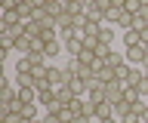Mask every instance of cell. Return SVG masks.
I'll use <instances>...</instances> for the list:
<instances>
[{"label": "cell", "instance_id": "cell-26", "mask_svg": "<svg viewBox=\"0 0 148 123\" xmlns=\"http://www.w3.org/2000/svg\"><path fill=\"white\" fill-rule=\"evenodd\" d=\"M139 123H142V120H139Z\"/></svg>", "mask_w": 148, "mask_h": 123}, {"label": "cell", "instance_id": "cell-11", "mask_svg": "<svg viewBox=\"0 0 148 123\" xmlns=\"http://www.w3.org/2000/svg\"><path fill=\"white\" fill-rule=\"evenodd\" d=\"M56 99H59V102H62V105H71L74 99H77V95L71 92V86L65 83V86H59V89H56Z\"/></svg>", "mask_w": 148, "mask_h": 123}, {"label": "cell", "instance_id": "cell-13", "mask_svg": "<svg viewBox=\"0 0 148 123\" xmlns=\"http://www.w3.org/2000/svg\"><path fill=\"white\" fill-rule=\"evenodd\" d=\"M77 62H80L83 68H92L96 62H99V56H96V49H83L80 56H77Z\"/></svg>", "mask_w": 148, "mask_h": 123}, {"label": "cell", "instance_id": "cell-20", "mask_svg": "<svg viewBox=\"0 0 148 123\" xmlns=\"http://www.w3.org/2000/svg\"><path fill=\"white\" fill-rule=\"evenodd\" d=\"M43 123H62V117H59V114H49V111H43Z\"/></svg>", "mask_w": 148, "mask_h": 123}, {"label": "cell", "instance_id": "cell-16", "mask_svg": "<svg viewBox=\"0 0 148 123\" xmlns=\"http://www.w3.org/2000/svg\"><path fill=\"white\" fill-rule=\"evenodd\" d=\"M83 74V65L77 62V58H68V65H65V77H77Z\"/></svg>", "mask_w": 148, "mask_h": 123}, {"label": "cell", "instance_id": "cell-18", "mask_svg": "<svg viewBox=\"0 0 148 123\" xmlns=\"http://www.w3.org/2000/svg\"><path fill=\"white\" fill-rule=\"evenodd\" d=\"M145 111H148V99H136V102H133V114L142 120V114H145Z\"/></svg>", "mask_w": 148, "mask_h": 123}, {"label": "cell", "instance_id": "cell-14", "mask_svg": "<svg viewBox=\"0 0 148 123\" xmlns=\"http://www.w3.org/2000/svg\"><path fill=\"white\" fill-rule=\"evenodd\" d=\"M130 114H133V105H130V102H117V105H114V117H117L120 123L127 120Z\"/></svg>", "mask_w": 148, "mask_h": 123}, {"label": "cell", "instance_id": "cell-4", "mask_svg": "<svg viewBox=\"0 0 148 123\" xmlns=\"http://www.w3.org/2000/svg\"><path fill=\"white\" fill-rule=\"evenodd\" d=\"M130 46H142V31L139 28H127L123 31V49H130Z\"/></svg>", "mask_w": 148, "mask_h": 123}, {"label": "cell", "instance_id": "cell-23", "mask_svg": "<svg viewBox=\"0 0 148 123\" xmlns=\"http://www.w3.org/2000/svg\"><path fill=\"white\" fill-rule=\"evenodd\" d=\"M62 3H65V10H68V6H74V3H77V0H62Z\"/></svg>", "mask_w": 148, "mask_h": 123}, {"label": "cell", "instance_id": "cell-3", "mask_svg": "<svg viewBox=\"0 0 148 123\" xmlns=\"http://www.w3.org/2000/svg\"><path fill=\"white\" fill-rule=\"evenodd\" d=\"M123 52H127V62H130V65H139V68H142V62H145V56H148L145 46H130V49H123Z\"/></svg>", "mask_w": 148, "mask_h": 123}, {"label": "cell", "instance_id": "cell-24", "mask_svg": "<svg viewBox=\"0 0 148 123\" xmlns=\"http://www.w3.org/2000/svg\"><path fill=\"white\" fill-rule=\"evenodd\" d=\"M142 71H148V56H145V62H142Z\"/></svg>", "mask_w": 148, "mask_h": 123}, {"label": "cell", "instance_id": "cell-1", "mask_svg": "<svg viewBox=\"0 0 148 123\" xmlns=\"http://www.w3.org/2000/svg\"><path fill=\"white\" fill-rule=\"evenodd\" d=\"M68 86H71V92L77 95V99H83V95L90 92V80H86V77H68Z\"/></svg>", "mask_w": 148, "mask_h": 123}, {"label": "cell", "instance_id": "cell-7", "mask_svg": "<svg viewBox=\"0 0 148 123\" xmlns=\"http://www.w3.org/2000/svg\"><path fill=\"white\" fill-rule=\"evenodd\" d=\"M102 62H105V65H108V68H120V65H123V62H127V52H117V49H111L108 56L102 58Z\"/></svg>", "mask_w": 148, "mask_h": 123}, {"label": "cell", "instance_id": "cell-22", "mask_svg": "<svg viewBox=\"0 0 148 123\" xmlns=\"http://www.w3.org/2000/svg\"><path fill=\"white\" fill-rule=\"evenodd\" d=\"M142 43H148V25L142 28Z\"/></svg>", "mask_w": 148, "mask_h": 123}, {"label": "cell", "instance_id": "cell-2", "mask_svg": "<svg viewBox=\"0 0 148 123\" xmlns=\"http://www.w3.org/2000/svg\"><path fill=\"white\" fill-rule=\"evenodd\" d=\"M105 99H108L111 105L123 102V83H120V80H117V83H108V86H105Z\"/></svg>", "mask_w": 148, "mask_h": 123}, {"label": "cell", "instance_id": "cell-10", "mask_svg": "<svg viewBox=\"0 0 148 123\" xmlns=\"http://www.w3.org/2000/svg\"><path fill=\"white\" fill-rule=\"evenodd\" d=\"M34 49V40L28 37V34H22V37H16V52H22V56H28Z\"/></svg>", "mask_w": 148, "mask_h": 123}, {"label": "cell", "instance_id": "cell-6", "mask_svg": "<svg viewBox=\"0 0 148 123\" xmlns=\"http://www.w3.org/2000/svg\"><path fill=\"white\" fill-rule=\"evenodd\" d=\"M83 16H86V19H90L92 25H105V12H102L99 6H96V3H90V6L83 10Z\"/></svg>", "mask_w": 148, "mask_h": 123}, {"label": "cell", "instance_id": "cell-21", "mask_svg": "<svg viewBox=\"0 0 148 123\" xmlns=\"http://www.w3.org/2000/svg\"><path fill=\"white\" fill-rule=\"evenodd\" d=\"M3 10H18V0H0Z\"/></svg>", "mask_w": 148, "mask_h": 123}, {"label": "cell", "instance_id": "cell-15", "mask_svg": "<svg viewBox=\"0 0 148 123\" xmlns=\"http://www.w3.org/2000/svg\"><path fill=\"white\" fill-rule=\"evenodd\" d=\"M31 71H34V65L28 62V56H22L16 62V68H12V74H31Z\"/></svg>", "mask_w": 148, "mask_h": 123}, {"label": "cell", "instance_id": "cell-19", "mask_svg": "<svg viewBox=\"0 0 148 123\" xmlns=\"http://www.w3.org/2000/svg\"><path fill=\"white\" fill-rule=\"evenodd\" d=\"M99 46V37H92V34H83V49H96Z\"/></svg>", "mask_w": 148, "mask_h": 123}, {"label": "cell", "instance_id": "cell-8", "mask_svg": "<svg viewBox=\"0 0 148 123\" xmlns=\"http://www.w3.org/2000/svg\"><path fill=\"white\" fill-rule=\"evenodd\" d=\"M16 99H18V102H37V89H34V86H18V89H16Z\"/></svg>", "mask_w": 148, "mask_h": 123}, {"label": "cell", "instance_id": "cell-9", "mask_svg": "<svg viewBox=\"0 0 148 123\" xmlns=\"http://www.w3.org/2000/svg\"><path fill=\"white\" fill-rule=\"evenodd\" d=\"M25 34H28L31 40H40V34H43V22H34V19L25 22Z\"/></svg>", "mask_w": 148, "mask_h": 123}, {"label": "cell", "instance_id": "cell-25", "mask_svg": "<svg viewBox=\"0 0 148 123\" xmlns=\"http://www.w3.org/2000/svg\"><path fill=\"white\" fill-rule=\"evenodd\" d=\"M31 123H43V117H37V120H31Z\"/></svg>", "mask_w": 148, "mask_h": 123}, {"label": "cell", "instance_id": "cell-17", "mask_svg": "<svg viewBox=\"0 0 148 123\" xmlns=\"http://www.w3.org/2000/svg\"><path fill=\"white\" fill-rule=\"evenodd\" d=\"M9 99H16V89L9 86V80L3 77V86H0V102H9Z\"/></svg>", "mask_w": 148, "mask_h": 123}, {"label": "cell", "instance_id": "cell-12", "mask_svg": "<svg viewBox=\"0 0 148 123\" xmlns=\"http://www.w3.org/2000/svg\"><path fill=\"white\" fill-rule=\"evenodd\" d=\"M114 37H117V31L111 28V25H102V31H99V43L111 46V43H114Z\"/></svg>", "mask_w": 148, "mask_h": 123}, {"label": "cell", "instance_id": "cell-5", "mask_svg": "<svg viewBox=\"0 0 148 123\" xmlns=\"http://www.w3.org/2000/svg\"><path fill=\"white\" fill-rule=\"evenodd\" d=\"M96 77H99V83H117V68H108V65H102L99 71H96Z\"/></svg>", "mask_w": 148, "mask_h": 123}]
</instances>
